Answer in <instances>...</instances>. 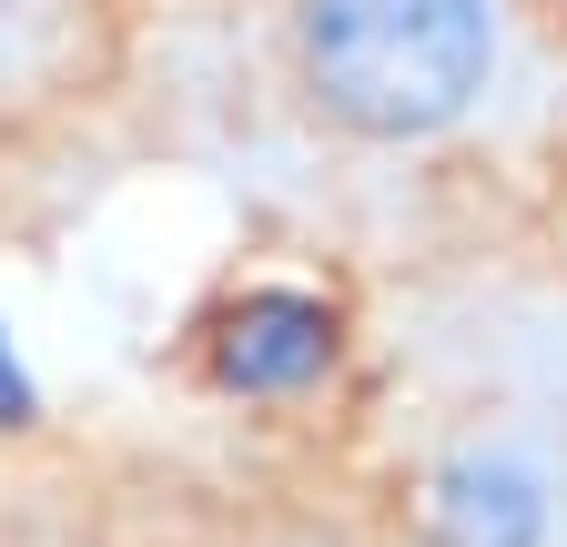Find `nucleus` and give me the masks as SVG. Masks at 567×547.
Instances as JSON below:
<instances>
[{
	"instance_id": "obj_3",
	"label": "nucleus",
	"mask_w": 567,
	"mask_h": 547,
	"mask_svg": "<svg viewBox=\"0 0 567 547\" xmlns=\"http://www.w3.org/2000/svg\"><path fill=\"white\" fill-rule=\"evenodd\" d=\"M537 527H547V497H537L527 466L466 456L436 476V517H425L436 547H537Z\"/></svg>"
},
{
	"instance_id": "obj_4",
	"label": "nucleus",
	"mask_w": 567,
	"mask_h": 547,
	"mask_svg": "<svg viewBox=\"0 0 567 547\" xmlns=\"http://www.w3.org/2000/svg\"><path fill=\"white\" fill-rule=\"evenodd\" d=\"M0 416H31V385H21V365H11V345H0Z\"/></svg>"
},
{
	"instance_id": "obj_2",
	"label": "nucleus",
	"mask_w": 567,
	"mask_h": 547,
	"mask_svg": "<svg viewBox=\"0 0 567 547\" xmlns=\"http://www.w3.org/2000/svg\"><path fill=\"white\" fill-rule=\"evenodd\" d=\"M334 355V314L305 295H244L224 314V375L234 385H305Z\"/></svg>"
},
{
	"instance_id": "obj_1",
	"label": "nucleus",
	"mask_w": 567,
	"mask_h": 547,
	"mask_svg": "<svg viewBox=\"0 0 567 547\" xmlns=\"http://www.w3.org/2000/svg\"><path fill=\"white\" fill-rule=\"evenodd\" d=\"M305 72L354 132H436L486 82V0H315Z\"/></svg>"
}]
</instances>
